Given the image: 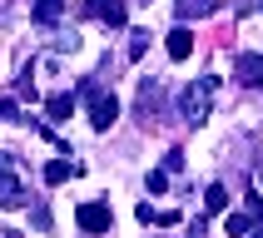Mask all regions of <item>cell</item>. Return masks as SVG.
<instances>
[{"label": "cell", "mask_w": 263, "mask_h": 238, "mask_svg": "<svg viewBox=\"0 0 263 238\" xmlns=\"http://www.w3.org/2000/svg\"><path fill=\"white\" fill-rule=\"evenodd\" d=\"M234 74L243 85H263V55H238L234 60Z\"/></svg>", "instance_id": "52a82bcc"}, {"label": "cell", "mask_w": 263, "mask_h": 238, "mask_svg": "<svg viewBox=\"0 0 263 238\" xmlns=\"http://www.w3.org/2000/svg\"><path fill=\"white\" fill-rule=\"evenodd\" d=\"M74 223H80L85 233H109V228H115V213H109V204H80Z\"/></svg>", "instance_id": "277c9868"}, {"label": "cell", "mask_w": 263, "mask_h": 238, "mask_svg": "<svg viewBox=\"0 0 263 238\" xmlns=\"http://www.w3.org/2000/svg\"><path fill=\"white\" fill-rule=\"evenodd\" d=\"M80 174V164H70V159H50L45 164V184H65V179H74Z\"/></svg>", "instance_id": "30bf717a"}, {"label": "cell", "mask_w": 263, "mask_h": 238, "mask_svg": "<svg viewBox=\"0 0 263 238\" xmlns=\"http://www.w3.org/2000/svg\"><path fill=\"white\" fill-rule=\"evenodd\" d=\"M15 119H20V104H15V100H0V124H15Z\"/></svg>", "instance_id": "e0dca14e"}, {"label": "cell", "mask_w": 263, "mask_h": 238, "mask_svg": "<svg viewBox=\"0 0 263 238\" xmlns=\"http://www.w3.org/2000/svg\"><path fill=\"white\" fill-rule=\"evenodd\" d=\"M204 208H209V213H223V208H229V189H223V184H209Z\"/></svg>", "instance_id": "5bb4252c"}, {"label": "cell", "mask_w": 263, "mask_h": 238, "mask_svg": "<svg viewBox=\"0 0 263 238\" xmlns=\"http://www.w3.org/2000/svg\"><path fill=\"white\" fill-rule=\"evenodd\" d=\"M214 94H219V74H204V80H189L184 94H179V114L184 124H209V109H214Z\"/></svg>", "instance_id": "6da1fadb"}, {"label": "cell", "mask_w": 263, "mask_h": 238, "mask_svg": "<svg viewBox=\"0 0 263 238\" xmlns=\"http://www.w3.org/2000/svg\"><path fill=\"white\" fill-rule=\"evenodd\" d=\"M30 193L25 184H20V174H15V159L10 154H0V208H20Z\"/></svg>", "instance_id": "3957f363"}, {"label": "cell", "mask_w": 263, "mask_h": 238, "mask_svg": "<svg viewBox=\"0 0 263 238\" xmlns=\"http://www.w3.org/2000/svg\"><path fill=\"white\" fill-rule=\"evenodd\" d=\"M223 228H229V238H249L253 233V213H229Z\"/></svg>", "instance_id": "4fadbf2b"}, {"label": "cell", "mask_w": 263, "mask_h": 238, "mask_svg": "<svg viewBox=\"0 0 263 238\" xmlns=\"http://www.w3.org/2000/svg\"><path fill=\"white\" fill-rule=\"evenodd\" d=\"M74 100H85L89 124H95L100 134H104V129H109V124L119 119V100H115V94H109L104 85H95V80H89V85H80V94H74Z\"/></svg>", "instance_id": "7a4b0ae2"}, {"label": "cell", "mask_w": 263, "mask_h": 238, "mask_svg": "<svg viewBox=\"0 0 263 238\" xmlns=\"http://www.w3.org/2000/svg\"><path fill=\"white\" fill-rule=\"evenodd\" d=\"M219 10V0H179V20H204Z\"/></svg>", "instance_id": "9c48e42d"}, {"label": "cell", "mask_w": 263, "mask_h": 238, "mask_svg": "<svg viewBox=\"0 0 263 238\" xmlns=\"http://www.w3.org/2000/svg\"><path fill=\"white\" fill-rule=\"evenodd\" d=\"M65 15V0H35V25H55Z\"/></svg>", "instance_id": "8fae6325"}, {"label": "cell", "mask_w": 263, "mask_h": 238, "mask_svg": "<svg viewBox=\"0 0 263 238\" xmlns=\"http://www.w3.org/2000/svg\"><path fill=\"white\" fill-rule=\"evenodd\" d=\"M154 223H164V228H174V223H179V213H174V208H159V213H154Z\"/></svg>", "instance_id": "ffe728a7"}, {"label": "cell", "mask_w": 263, "mask_h": 238, "mask_svg": "<svg viewBox=\"0 0 263 238\" xmlns=\"http://www.w3.org/2000/svg\"><path fill=\"white\" fill-rule=\"evenodd\" d=\"M15 94H20V100H35V85H30V70L20 74V80H15Z\"/></svg>", "instance_id": "d6986e66"}, {"label": "cell", "mask_w": 263, "mask_h": 238, "mask_svg": "<svg viewBox=\"0 0 263 238\" xmlns=\"http://www.w3.org/2000/svg\"><path fill=\"white\" fill-rule=\"evenodd\" d=\"M169 189V169H149V193H164Z\"/></svg>", "instance_id": "2e32d148"}, {"label": "cell", "mask_w": 263, "mask_h": 238, "mask_svg": "<svg viewBox=\"0 0 263 238\" xmlns=\"http://www.w3.org/2000/svg\"><path fill=\"white\" fill-rule=\"evenodd\" d=\"M144 50H149V30H134L129 35V60H139Z\"/></svg>", "instance_id": "9a60e30c"}, {"label": "cell", "mask_w": 263, "mask_h": 238, "mask_svg": "<svg viewBox=\"0 0 263 238\" xmlns=\"http://www.w3.org/2000/svg\"><path fill=\"white\" fill-rule=\"evenodd\" d=\"M159 109H164V89H159V80H144L139 85V119H159Z\"/></svg>", "instance_id": "5b68a950"}, {"label": "cell", "mask_w": 263, "mask_h": 238, "mask_svg": "<svg viewBox=\"0 0 263 238\" xmlns=\"http://www.w3.org/2000/svg\"><path fill=\"white\" fill-rule=\"evenodd\" d=\"M234 5H238V10H253V5H258V0H234Z\"/></svg>", "instance_id": "7402d4cb"}, {"label": "cell", "mask_w": 263, "mask_h": 238, "mask_svg": "<svg viewBox=\"0 0 263 238\" xmlns=\"http://www.w3.org/2000/svg\"><path fill=\"white\" fill-rule=\"evenodd\" d=\"M164 50H169V60H189V50H194V35L184 30V20H179L169 35H164Z\"/></svg>", "instance_id": "8992f818"}, {"label": "cell", "mask_w": 263, "mask_h": 238, "mask_svg": "<svg viewBox=\"0 0 263 238\" xmlns=\"http://www.w3.org/2000/svg\"><path fill=\"white\" fill-rule=\"evenodd\" d=\"M70 109H74V94H50L45 100V114L50 119H70Z\"/></svg>", "instance_id": "7c38bea8"}, {"label": "cell", "mask_w": 263, "mask_h": 238, "mask_svg": "<svg viewBox=\"0 0 263 238\" xmlns=\"http://www.w3.org/2000/svg\"><path fill=\"white\" fill-rule=\"evenodd\" d=\"M85 10H89V15H100L104 25H124V5H119V0H89Z\"/></svg>", "instance_id": "ba28073f"}, {"label": "cell", "mask_w": 263, "mask_h": 238, "mask_svg": "<svg viewBox=\"0 0 263 238\" xmlns=\"http://www.w3.org/2000/svg\"><path fill=\"white\" fill-rule=\"evenodd\" d=\"M253 179H258V193H263V159H258V169H253Z\"/></svg>", "instance_id": "44dd1931"}, {"label": "cell", "mask_w": 263, "mask_h": 238, "mask_svg": "<svg viewBox=\"0 0 263 238\" xmlns=\"http://www.w3.org/2000/svg\"><path fill=\"white\" fill-rule=\"evenodd\" d=\"M164 169L179 174V169H184V149H169V154H164Z\"/></svg>", "instance_id": "ac0fdd59"}]
</instances>
